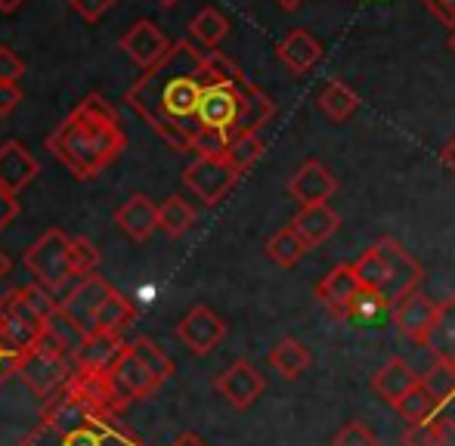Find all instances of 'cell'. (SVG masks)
Returning a JSON list of instances; mask_svg holds the SVG:
<instances>
[{
  "label": "cell",
  "mask_w": 455,
  "mask_h": 446,
  "mask_svg": "<svg viewBox=\"0 0 455 446\" xmlns=\"http://www.w3.org/2000/svg\"><path fill=\"white\" fill-rule=\"evenodd\" d=\"M204 91V50L177 41L156 68L140 75L127 91V106L168 139L177 152H189L198 124V103Z\"/></svg>",
  "instance_id": "1"
},
{
  "label": "cell",
  "mask_w": 455,
  "mask_h": 446,
  "mask_svg": "<svg viewBox=\"0 0 455 446\" xmlns=\"http://www.w3.org/2000/svg\"><path fill=\"white\" fill-rule=\"evenodd\" d=\"M127 137L121 131L118 112L100 97L91 93L81 106L50 133L47 149L60 158L78 180L100 177L115 158L124 152Z\"/></svg>",
  "instance_id": "2"
},
{
  "label": "cell",
  "mask_w": 455,
  "mask_h": 446,
  "mask_svg": "<svg viewBox=\"0 0 455 446\" xmlns=\"http://www.w3.org/2000/svg\"><path fill=\"white\" fill-rule=\"evenodd\" d=\"M19 446H143L131 428L118 422V416L81 391L66 385L60 394L44 400L37 425L22 437Z\"/></svg>",
  "instance_id": "3"
},
{
  "label": "cell",
  "mask_w": 455,
  "mask_h": 446,
  "mask_svg": "<svg viewBox=\"0 0 455 446\" xmlns=\"http://www.w3.org/2000/svg\"><path fill=\"white\" fill-rule=\"evenodd\" d=\"M16 375L41 400H50L53 394H60L62 387L68 385V378L75 375V356L68 354V347L60 338L44 326V332L25 347Z\"/></svg>",
  "instance_id": "4"
},
{
  "label": "cell",
  "mask_w": 455,
  "mask_h": 446,
  "mask_svg": "<svg viewBox=\"0 0 455 446\" xmlns=\"http://www.w3.org/2000/svg\"><path fill=\"white\" fill-rule=\"evenodd\" d=\"M68 248H72V239H68L62 229H47L35 245L25 251V267L31 270L35 283H41L44 289H50L56 298L66 291L68 279L75 276L72 260H68Z\"/></svg>",
  "instance_id": "5"
},
{
  "label": "cell",
  "mask_w": 455,
  "mask_h": 446,
  "mask_svg": "<svg viewBox=\"0 0 455 446\" xmlns=\"http://www.w3.org/2000/svg\"><path fill=\"white\" fill-rule=\"evenodd\" d=\"M239 180V171L227 162V158H196L189 168L183 171V183L196 199L204 205H217L229 195V189Z\"/></svg>",
  "instance_id": "6"
},
{
  "label": "cell",
  "mask_w": 455,
  "mask_h": 446,
  "mask_svg": "<svg viewBox=\"0 0 455 446\" xmlns=\"http://www.w3.org/2000/svg\"><path fill=\"white\" fill-rule=\"evenodd\" d=\"M108 385H112L115 397H118L121 410H127L131 403H140V400H149L152 394L162 387V381L131 354V347H124V354L106 369Z\"/></svg>",
  "instance_id": "7"
},
{
  "label": "cell",
  "mask_w": 455,
  "mask_h": 446,
  "mask_svg": "<svg viewBox=\"0 0 455 446\" xmlns=\"http://www.w3.org/2000/svg\"><path fill=\"white\" fill-rule=\"evenodd\" d=\"M214 391L220 394L233 410L245 412V410H251L260 397H264L267 381H264V375L258 372L254 362L235 360L214 378Z\"/></svg>",
  "instance_id": "8"
},
{
  "label": "cell",
  "mask_w": 455,
  "mask_h": 446,
  "mask_svg": "<svg viewBox=\"0 0 455 446\" xmlns=\"http://www.w3.org/2000/svg\"><path fill=\"white\" fill-rule=\"evenodd\" d=\"M242 84H204L202 103H198V124L217 127L233 139L242 115Z\"/></svg>",
  "instance_id": "9"
},
{
  "label": "cell",
  "mask_w": 455,
  "mask_h": 446,
  "mask_svg": "<svg viewBox=\"0 0 455 446\" xmlns=\"http://www.w3.org/2000/svg\"><path fill=\"white\" fill-rule=\"evenodd\" d=\"M375 245H378V251L384 254L387 270H390V285H387V291H384V298H387L390 304H396L406 295H412V291H419V283H421V276H425L419 260H415L400 242L390 239V235L378 239Z\"/></svg>",
  "instance_id": "10"
},
{
  "label": "cell",
  "mask_w": 455,
  "mask_h": 446,
  "mask_svg": "<svg viewBox=\"0 0 455 446\" xmlns=\"http://www.w3.org/2000/svg\"><path fill=\"white\" fill-rule=\"evenodd\" d=\"M177 338L183 341V347H189V354L208 356V354H214L217 344L227 338V323L211 307H192L189 314L177 323Z\"/></svg>",
  "instance_id": "11"
},
{
  "label": "cell",
  "mask_w": 455,
  "mask_h": 446,
  "mask_svg": "<svg viewBox=\"0 0 455 446\" xmlns=\"http://www.w3.org/2000/svg\"><path fill=\"white\" fill-rule=\"evenodd\" d=\"M288 193H291V199L298 202L300 208L329 205V199L338 193V180L323 162L310 158V162H304L291 174V180H288Z\"/></svg>",
  "instance_id": "12"
},
{
  "label": "cell",
  "mask_w": 455,
  "mask_h": 446,
  "mask_svg": "<svg viewBox=\"0 0 455 446\" xmlns=\"http://www.w3.org/2000/svg\"><path fill=\"white\" fill-rule=\"evenodd\" d=\"M112 291L115 289L106 283V279L96 276V273H91V276H84L72 291H68V298H62L60 307L66 310V314L72 316V320L78 323V326L84 329L87 335H91L93 332V323H96V314H100L102 301H106Z\"/></svg>",
  "instance_id": "13"
},
{
  "label": "cell",
  "mask_w": 455,
  "mask_h": 446,
  "mask_svg": "<svg viewBox=\"0 0 455 446\" xmlns=\"http://www.w3.org/2000/svg\"><path fill=\"white\" fill-rule=\"evenodd\" d=\"M360 291H363V285H360V279H356L354 264L331 267L329 276L319 279V285H316L319 304H323L331 316H338V320H344V323H347V310Z\"/></svg>",
  "instance_id": "14"
},
{
  "label": "cell",
  "mask_w": 455,
  "mask_h": 446,
  "mask_svg": "<svg viewBox=\"0 0 455 446\" xmlns=\"http://www.w3.org/2000/svg\"><path fill=\"white\" fill-rule=\"evenodd\" d=\"M171 47H174V44L158 31V25L146 22V19L143 22H133L131 28L124 31V37H121V50H124L143 72L156 68L158 62L171 53Z\"/></svg>",
  "instance_id": "15"
},
{
  "label": "cell",
  "mask_w": 455,
  "mask_h": 446,
  "mask_svg": "<svg viewBox=\"0 0 455 446\" xmlns=\"http://www.w3.org/2000/svg\"><path fill=\"white\" fill-rule=\"evenodd\" d=\"M434 316H437V304L427 295H421V291L406 295L390 310V323L396 326V332L406 335L409 341H415V344H425V338L434 326Z\"/></svg>",
  "instance_id": "16"
},
{
  "label": "cell",
  "mask_w": 455,
  "mask_h": 446,
  "mask_svg": "<svg viewBox=\"0 0 455 446\" xmlns=\"http://www.w3.org/2000/svg\"><path fill=\"white\" fill-rule=\"evenodd\" d=\"M419 385H421V375L415 372L403 356H390V360L371 375V391L390 406H396L412 387H419Z\"/></svg>",
  "instance_id": "17"
},
{
  "label": "cell",
  "mask_w": 455,
  "mask_h": 446,
  "mask_svg": "<svg viewBox=\"0 0 455 446\" xmlns=\"http://www.w3.org/2000/svg\"><path fill=\"white\" fill-rule=\"evenodd\" d=\"M37 177V162L22 143L6 139L0 146V187L10 189L12 195H19L31 180Z\"/></svg>",
  "instance_id": "18"
},
{
  "label": "cell",
  "mask_w": 455,
  "mask_h": 446,
  "mask_svg": "<svg viewBox=\"0 0 455 446\" xmlns=\"http://www.w3.org/2000/svg\"><path fill=\"white\" fill-rule=\"evenodd\" d=\"M275 56H279V62L291 75H304V72H310L319 60H323V44H319L310 31L294 28L282 37V44L275 47Z\"/></svg>",
  "instance_id": "19"
},
{
  "label": "cell",
  "mask_w": 455,
  "mask_h": 446,
  "mask_svg": "<svg viewBox=\"0 0 455 446\" xmlns=\"http://www.w3.org/2000/svg\"><path fill=\"white\" fill-rule=\"evenodd\" d=\"M291 227L298 229V235L307 242V245L316 248L338 233V227H341V214L329 205H310V208H300V211L294 214Z\"/></svg>",
  "instance_id": "20"
},
{
  "label": "cell",
  "mask_w": 455,
  "mask_h": 446,
  "mask_svg": "<svg viewBox=\"0 0 455 446\" xmlns=\"http://www.w3.org/2000/svg\"><path fill=\"white\" fill-rule=\"evenodd\" d=\"M115 223H118L131 239L146 242L158 229V205L152 199H146V195H131V199L115 211Z\"/></svg>",
  "instance_id": "21"
},
{
  "label": "cell",
  "mask_w": 455,
  "mask_h": 446,
  "mask_svg": "<svg viewBox=\"0 0 455 446\" xmlns=\"http://www.w3.org/2000/svg\"><path fill=\"white\" fill-rule=\"evenodd\" d=\"M421 347H427V354L437 362H452L455 366V295L437 304L434 326Z\"/></svg>",
  "instance_id": "22"
},
{
  "label": "cell",
  "mask_w": 455,
  "mask_h": 446,
  "mask_svg": "<svg viewBox=\"0 0 455 446\" xmlns=\"http://www.w3.org/2000/svg\"><path fill=\"white\" fill-rule=\"evenodd\" d=\"M127 344L121 341V335L112 332H91L84 338L78 350H75V366L78 369H108L121 354H124Z\"/></svg>",
  "instance_id": "23"
},
{
  "label": "cell",
  "mask_w": 455,
  "mask_h": 446,
  "mask_svg": "<svg viewBox=\"0 0 455 446\" xmlns=\"http://www.w3.org/2000/svg\"><path fill=\"white\" fill-rule=\"evenodd\" d=\"M443 406H446L443 400H440L437 394L421 381V385L412 387V391H409L406 397L394 406V410L406 425H425V422H434V418L443 416Z\"/></svg>",
  "instance_id": "24"
},
{
  "label": "cell",
  "mask_w": 455,
  "mask_h": 446,
  "mask_svg": "<svg viewBox=\"0 0 455 446\" xmlns=\"http://www.w3.org/2000/svg\"><path fill=\"white\" fill-rule=\"evenodd\" d=\"M273 115H275L273 100L267 97L258 84L245 81V84H242V115H239V127H235V137H242V133H258Z\"/></svg>",
  "instance_id": "25"
},
{
  "label": "cell",
  "mask_w": 455,
  "mask_h": 446,
  "mask_svg": "<svg viewBox=\"0 0 455 446\" xmlns=\"http://www.w3.org/2000/svg\"><path fill=\"white\" fill-rule=\"evenodd\" d=\"M310 362H313L310 350H307L304 344H300L298 338H291V335L279 338V341H275V347L270 350V366L285 381L300 378V375L310 369Z\"/></svg>",
  "instance_id": "26"
},
{
  "label": "cell",
  "mask_w": 455,
  "mask_h": 446,
  "mask_svg": "<svg viewBox=\"0 0 455 446\" xmlns=\"http://www.w3.org/2000/svg\"><path fill=\"white\" fill-rule=\"evenodd\" d=\"M403 446H455V418L440 416L425 425H406Z\"/></svg>",
  "instance_id": "27"
},
{
  "label": "cell",
  "mask_w": 455,
  "mask_h": 446,
  "mask_svg": "<svg viewBox=\"0 0 455 446\" xmlns=\"http://www.w3.org/2000/svg\"><path fill=\"white\" fill-rule=\"evenodd\" d=\"M133 316H137V307L127 301L121 291H112V295L102 301L100 314H96V323H93V332H112V335H121V329L131 326Z\"/></svg>",
  "instance_id": "28"
},
{
  "label": "cell",
  "mask_w": 455,
  "mask_h": 446,
  "mask_svg": "<svg viewBox=\"0 0 455 446\" xmlns=\"http://www.w3.org/2000/svg\"><path fill=\"white\" fill-rule=\"evenodd\" d=\"M307 251H310V245L300 239L298 229H294L291 223H288V227H282L279 233H273L270 242H267V258H270L273 264H279V267H294Z\"/></svg>",
  "instance_id": "29"
},
{
  "label": "cell",
  "mask_w": 455,
  "mask_h": 446,
  "mask_svg": "<svg viewBox=\"0 0 455 446\" xmlns=\"http://www.w3.org/2000/svg\"><path fill=\"white\" fill-rule=\"evenodd\" d=\"M319 109L329 115L331 121H347L350 115L360 109V97L344 81L335 78L319 91Z\"/></svg>",
  "instance_id": "30"
},
{
  "label": "cell",
  "mask_w": 455,
  "mask_h": 446,
  "mask_svg": "<svg viewBox=\"0 0 455 446\" xmlns=\"http://www.w3.org/2000/svg\"><path fill=\"white\" fill-rule=\"evenodd\" d=\"M189 35H192V41H198L204 50H214L217 44L229 35V19L223 16L220 10H214V6H204L189 22Z\"/></svg>",
  "instance_id": "31"
},
{
  "label": "cell",
  "mask_w": 455,
  "mask_h": 446,
  "mask_svg": "<svg viewBox=\"0 0 455 446\" xmlns=\"http://www.w3.org/2000/svg\"><path fill=\"white\" fill-rule=\"evenodd\" d=\"M354 270H356V279H360L363 289L381 291V295L387 291V285H390V270H387V260H384V254L378 251V245L365 248L360 258H356Z\"/></svg>",
  "instance_id": "32"
},
{
  "label": "cell",
  "mask_w": 455,
  "mask_h": 446,
  "mask_svg": "<svg viewBox=\"0 0 455 446\" xmlns=\"http://www.w3.org/2000/svg\"><path fill=\"white\" fill-rule=\"evenodd\" d=\"M192 223H196V208L186 199H180V195H171L168 202L158 205V229H164L171 239H180Z\"/></svg>",
  "instance_id": "33"
},
{
  "label": "cell",
  "mask_w": 455,
  "mask_h": 446,
  "mask_svg": "<svg viewBox=\"0 0 455 446\" xmlns=\"http://www.w3.org/2000/svg\"><path fill=\"white\" fill-rule=\"evenodd\" d=\"M127 347H131V354L137 356V360L143 362V366L149 369V372L156 375V378L162 381V385L171 378V375H174V369H177L174 360H171V356L164 354V350L158 347V344L152 341V338H137V341H131Z\"/></svg>",
  "instance_id": "34"
},
{
  "label": "cell",
  "mask_w": 455,
  "mask_h": 446,
  "mask_svg": "<svg viewBox=\"0 0 455 446\" xmlns=\"http://www.w3.org/2000/svg\"><path fill=\"white\" fill-rule=\"evenodd\" d=\"M390 310H394V304H390L387 298L381 295V291L363 289L360 295L354 298V304H350L347 323H360V326H371V323H378L384 314L390 316Z\"/></svg>",
  "instance_id": "35"
},
{
  "label": "cell",
  "mask_w": 455,
  "mask_h": 446,
  "mask_svg": "<svg viewBox=\"0 0 455 446\" xmlns=\"http://www.w3.org/2000/svg\"><path fill=\"white\" fill-rule=\"evenodd\" d=\"M260 158H264V139H260L258 133L233 137V143H229V149H227V162L233 164L239 174H245L248 168H254Z\"/></svg>",
  "instance_id": "36"
},
{
  "label": "cell",
  "mask_w": 455,
  "mask_h": 446,
  "mask_svg": "<svg viewBox=\"0 0 455 446\" xmlns=\"http://www.w3.org/2000/svg\"><path fill=\"white\" fill-rule=\"evenodd\" d=\"M242 81H245V75L229 56L217 53V50L204 53V84H242Z\"/></svg>",
  "instance_id": "37"
},
{
  "label": "cell",
  "mask_w": 455,
  "mask_h": 446,
  "mask_svg": "<svg viewBox=\"0 0 455 446\" xmlns=\"http://www.w3.org/2000/svg\"><path fill=\"white\" fill-rule=\"evenodd\" d=\"M229 133L217 131V127H198L196 137H192L189 152H196L198 158H227L229 149Z\"/></svg>",
  "instance_id": "38"
},
{
  "label": "cell",
  "mask_w": 455,
  "mask_h": 446,
  "mask_svg": "<svg viewBox=\"0 0 455 446\" xmlns=\"http://www.w3.org/2000/svg\"><path fill=\"white\" fill-rule=\"evenodd\" d=\"M68 260H72L75 276L84 279V276H91L96 267H100L102 254H100V248H96L91 239H84V235H75L72 248H68Z\"/></svg>",
  "instance_id": "39"
},
{
  "label": "cell",
  "mask_w": 455,
  "mask_h": 446,
  "mask_svg": "<svg viewBox=\"0 0 455 446\" xmlns=\"http://www.w3.org/2000/svg\"><path fill=\"white\" fill-rule=\"evenodd\" d=\"M22 354H25V347L16 341V338L10 335L4 314H0V387H4V381H6V378H12V375H16Z\"/></svg>",
  "instance_id": "40"
},
{
  "label": "cell",
  "mask_w": 455,
  "mask_h": 446,
  "mask_svg": "<svg viewBox=\"0 0 455 446\" xmlns=\"http://www.w3.org/2000/svg\"><path fill=\"white\" fill-rule=\"evenodd\" d=\"M421 381H425V385L431 387V391L437 394L443 403L455 400V366H452V362H437V360H434L431 372L421 375Z\"/></svg>",
  "instance_id": "41"
},
{
  "label": "cell",
  "mask_w": 455,
  "mask_h": 446,
  "mask_svg": "<svg viewBox=\"0 0 455 446\" xmlns=\"http://www.w3.org/2000/svg\"><path fill=\"white\" fill-rule=\"evenodd\" d=\"M331 446H378V437L369 431V425L360 422V418H354V422H347L341 431H338Z\"/></svg>",
  "instance_id": "42"
},
{
  "label": "cell",
  "mask_w": 455,
  "mask_h": 446,
  "mask_svg": "<svg viewBox=\"0 0 455 446\" xmlns=\"http://www.w3.org/2000/svg\"><path fill=\"white\" fill-rule=\"evenodd\" d=\"M25 75V62L10 47H0V84H19Z\"/></svg>",
  "instance_id": "43"
},
{
  "label": "cell",
  "mask_w": 455,
  "mask_h": 446,
  "mask_svg": "<svg viewBox=\"0 0 455 446\" xmlns=\"http://www.w3.org/2000/svg\"><path fill=\"white\" fill-rule=\"evenodd\" d=\"M112 4H115V0H68V6H72L81 19H87V22L102 19V12H106Z\"/></svg>",
  "instance_id": "44"
},
{
  "label": "cell",
  "mask_w": 455,
  "mask_h": 446,
  "mask_svg": "<svg viewBox=\"0 0 455 446\" xmlns=\"http://www.w3.org/2000/svg\"><path fill=\"white\" fill-rule=\"evenodd\" d=\"M19 218V195H12L10 189L0 187V233Z\"/></svg>",
  "instance_id": "45"
},
{
  "label": "cell",
  "mask_w": 455,
  "mask_h": 446,
  "mask_svg": "<svg viewBox=\"0 0 455 446\" xmlns=\"http://www.w3.org/2000/svg\"><path fill=\"white\" fill-rule=\"evenodd\" d=\"M425 6L434 19H440L443 25L455 28V0H425Z\"/></svg>",
  "instance_id": "46"
},
{
  "label": "cell",
  "mask_w": 455,
  "mask_h": 446,
  "mask_svg": "<svg viewBox=\"0 0 455 446\" xmlns=\"http://www.w3.org/2000/svg\"><path fill=\"white\" fill-rule=\"evenodd\" d=\"M19 103H22V91H19V84H0V118L10 115Z\"/></svg>",
  "instance_id": "47"
},
{
  "label": "cell",
  "mask_w": 455,
  "mask_h": 446,
  "mask_svg": "<svg viewBox=\"0 0 455 446\" xmlns=\"http://www.w3.org/2000/svg\"><path fill=\"white\" fill-rule=\"evenodd\" d=\"M168 446H208V443H204L198 434H192V431H186V434H180L174 443H168Z\"/></svg>",
  "instance_id": "48"
},
{
  "label": "cell",
  "mask_w": 455,
  "mask_h": 446,
  "mask_svg": "<svg viewBox=\"0 0 455 446\" xmlns=\"http://www.w3.org/2000/svg\"><path fill=\"white\" fill-rule=\"evenodd\" d=\"M443 164L455 171V137L450 139V143H446V149H443Z\"/></svg>",
  "instance_id": "49"
},
{
  "label": "cell",
  "mask_w": 455,
  "mask_h": 446,
  "mask_svg": "<svg viewBox=\"0 0 455 446\" xmlns=\"http://www.w3.org/2000/svg\"><path fill=\"white\" fill-rule=\"evenodd\" d=\"M25 0H0V12H12V10H19Z\"/></svg>",
  "instance_id": "50"
},
{
  "label": "cell",
  "mask_w": 455,
  "mask_h": 446,
  "mask_svg": "<svg viewBox=\"0 0 455 446\" xmlns=\"http://www.w3.org/2000/svg\"><path fill=\"white\" fill-rule=\"evenodd\" d=\"M275 4H279L282 10H288V12H291V10H298V6L304 4V0H275Z\"/></svg>",
  "instance_id": "51"
},
{
  "label": "cell",
  "mask_w": 455,
  "mask_h": 446,
  "mask_svg": "<svg viewBox=\"0 0 455 446\" xmlns=\"http://www.w3.org/2000/svg\"><path fill=\"white\" fill-rule=\"evenodd\" d=\"M6 273H10V258H6V254L0 251V279H4Z\"/></svg>",
  "instance_id": "52"
},
{
  "label": "cell",
  "mask_w": 455,
  "mask_h": 446,
  "mask_svg": "<svg viewBox=\"0 0 455 446\" xmlns=\"http://www.w3.org/2000/svg\"><path fill=\"white\" fill-rule=\"evenodd\" d=\"M450 50L455 53V28H452V35H450Z\"/></svg>",
  "instance_id": "53"
},
{
  "label": "cell",
  "mask_w": 455,
  "mask_h": 446,
  "mask_svg": "<svg viewBox=\"0 0 455 446\" xmlns=\"http://www.w3.org/2000/svg\"><path fill=\"white\" fill-rule=\"evenodd\" d=\"M158 4H162V6H174L177 0H158Z\"/></svg>",
  "instance_id": "54"
}]
</instances>
